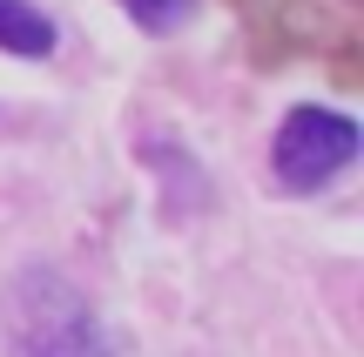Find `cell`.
<instances>
[{
	"label": "cell",
	"mask_w": 364,
	"mask_h": 357,
	"mask_svg": "<svg viewBox=\"0 0 364 357\" xmlns=\"http://www.w3.org/2000/svg\"><path fill=\"white\" fill-rule=\"evenodd\" d=\"M0 48L41 61V54H54V21L41 7H27V0H0Z\"/></svg>",
	"instance_id": "3957f363"
},
{
	"label": "cell",
	"mask_w": 364,
	"mask_h": 357,
	"mask_svg": "<svg viewBox=\"0 0 364 357\" xmlns=\"http://www.w3.org/2000/svg\"><path fill=\"white\" fill-rule=\"evenodd\" d=\"M122 7H129L135 21L149 27V34H169V27L189 21V7H196V0H122Z\"/></svg>",
	"instance_id": "277c9868"
},
{
	"label": "cell",
	"mask_w": 364,
	"mask_h": 357,
	"mask_svg": "<svg viewBox=\"0 0 364 357\" xmlns=\"http://www.w3.org/2000/svg\"><path fill=\"white\" fill-rule=\"evenodd\" d=\"M358 121L338 108H290L284 128L270 142V169L284 189H324L331 175H344L358 162Z\"/></svg>",
	"instance_id": "7a4b0ae2"
},
{
	"label": "cell",
	"mask_w": 364,
	"mask_h": 357,
	"mask_svg": "<svg viewBox=\"0 0 364 357\" xmlns=\"http://www.w3.org/2000/svg\"><path fill=\"white\" fill-rule=\"evenodd\" d=\"M7 351L14 357H115V337L102 331L95 304L61 277V270H21L7 283Z\"/></svg>",
	"instance_id": "6da1fadb"
}]
</instances>
